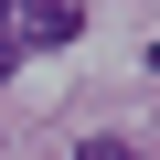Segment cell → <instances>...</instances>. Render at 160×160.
Returning <instances> with one entry per match:
<instances>
[{
	"mask_svg": "<svg viewBox=\"0 0 160 160\" xmlns=\"http://www.w3.org/2000/svg\"><path fill=\"white\" fill-rule=\"evenodd\" d=\"M0 32H11V53L22 43H75L86 11H75V0H0Z\"/></svg>",
	"mask_w": 160,
	"mask_h": 160,
	"instance_id": "obj_1",
	"label": "cell"
},
{
	"mask_svg": "<svg viewBox=\"0 0 160 160\" xmlns=\"http://www.w3.org/2000/svg\"><path fill=\"white\" fill-rule=\"evenodd\" d=\"M75 160H139V149H128V139H86Z\"/></svg>",
	"mask_w": 160,
	"mask_h": 160,
	"instance_id": "obj_2",
	"label": "cell"
},
{
	"mask_svg": "<svg viewBox=\"0 0 160 160\" xmlns=\"http://www.w3.org/2000/svg\"><path fill=\"white\" fill-rule=\"evenodd\" d=\"M149 75H160V43H149Z\"/></svg>",
	"mask_w": 160,
	"mask_h": 160,
	"instance_id": "obj_4",
	"label": "cell"
},
{
	"mask_svg": "<svg viewBox=\"0 0 160 160\" xmlns=\"http://www.w3.org/2000/svg\"><path fill=\"white\" fill-rule=\"evenodd\" d=\"M11 64H22V53H11V32H0V86H11Z\"/></svg>",
	"mask_w": 160,
	"mask_h": 160,
	"instance_id": "obj_3",
	"label": "cell"
}]
</instances>
